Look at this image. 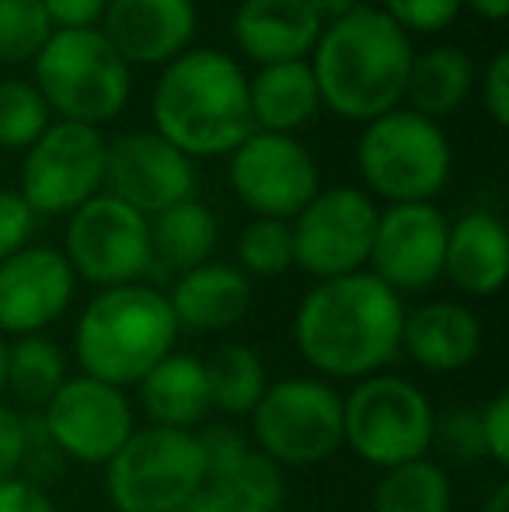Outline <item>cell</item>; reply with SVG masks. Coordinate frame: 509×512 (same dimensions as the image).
Here are the masks:
<instances>
[{"label":"cell","instance_id":"6da1fadb","mask_svg":"<svg viewBox=\"0 0 509 512\" xmlns=\"http://www.w3.org/2000/svg\"><path fill=\"white\" fill-rule=\"evenodd\" d=\"M405 304L374 272L325 279L304 293L293 314V342L314 377L367 380L401 352Z\"/></svg>","mask_w":509,"mask_h":512},{"label":"cell","instance_id":"7a4b0ae2","mask_svg":"<svg viewBox=\"0 0 509 512\" xmlns=\"http://www.w3.org/2000/svg\"><path fill=\"white\" fill-rule=\"evenodd\" d=\"M412 56V39L381 7L360 4L328 21L311 60L321 105L349 122L381 119L405 98Z\"/></svg>","mask_w":509,"mask_h":512},{"label":"cell","instance_id":"3957f363","mask_svg":"<svg viewBox=\"0 0 509 512\" xmlns=\"http://www.w3.org/2000/svg\"><path fill=\"white\" fill-rule=\"evenodd\" d=\"M154 133L185 157H220L255 133L248 77L220 49H185L154 88Z\"/></svg>","mask_w":509,"mask_h":512},{"label":"cell","instance_id":"277c9868","mask_svg":"<svg viewBox=\"0 0 509 512\" xmlns=\"http://www.w3.org/2000/svg\"><path fill=\"white\" fill-rule=\"evenodd\" d=\"M178 321L161 290L143 283L98 290L74 324V359L84 377L112 387H136L168 352Z\"/></svg>","mask_w":509,"mask_h":512},{"label":"cell","instance_id":"5b68a950","mask_svg":"<svg viewBox=\"0 0 509 512\" xmlns=\"http://www.w3.org/2000/svg\"><path fill=\"white\" fill-rule=\"evenodd\" d=\"M35 91L49 105V112L63 115V122L98 129L126 108L133 77L129 63L109 46L102 28H74V32H53L39 49Z\"/></svg>","mask_w":509,"mask_h":512},{"label":"cell","instance_id":"8992f818","mask_svg":"<svg viewBox=\"0 0 509 512\" xmlns=\"http://www.w3.org/2000/svg\"><path fill=\"white\" fill-rule=\"evenodd\" d=\"M436 408L419 384L398 373H374L356 380L342 398V446L363 464L391 471L433 450Z\"/></svg>","mask_w":509,"mask_h":512},{"label":"cell","instance_id":"52a82bcc","mask_svg":"<svg viewBox=\"0 0 509 512\" xmlns=\"http://www.w3.org/2000/svg\"><path fill=\"white\" fill-rule=\"evenodd\" d=\"M356 168L367 189L391 206L433 203L450 178V140L426 115L391 108L367 122L356 143Z\"/></svg>","mask_w":509,"mask_h":512},{"label":"cell","instance_id":"ba28073f","mask_svg":"<svg viewBox=\"0 0 509 512\" xmlns=\"http://www.w3.org/2000/svg\"><path fill=\"white\" fill-rule=\"evenodd\" d=\"M248 422L252 446L279 467H314L342 450V394L321 377L269 384Z\"/></svg>","mask_w":509,"mask_h":512},{"label":"cell","instance_id":"9c48e42d","mask_svg":"<svg viewBox=\"0 0 509 512\" xmlns=\"http://www.w3.org/2000/svg\"><path fill=\"white\" fill-rule=\"evenodd\" d=\"M203 485L196 432L143 425L105 464V495L116 512H175Z\"/></svg>","mask_w":509,"mask_h":512},{"label":"cell","instance_id":"30bf717a","mask_svg":"<svg viewBox=\"0 0 509 512\" xmlns=\"http://www.w3.org/2000/svg\"><path fill=\"white\" fill-rule=\"evenodd\" d=\"M63 258L77 279L98 290L140 283L154 265L147 216L119 203L109 192H98L95 199L70 213Z\"/></svg>","mask_w":509,"mask_h":512},{"label":"cell","instance_id":"8fae6325","mask_svg":"<svg viewBox=\"0 0 509 512\" xmlns=\"http://www.w3.org/2000/svg\"><path fill=\"white\" fill-rule=\"evenodd\" d=\"M105 154L109 140L95 126L53 122L25 150L18 196L35 216H70L102 192Z\"/></svg>","mask_w":509,"mask_h":512},{"label":"cell","instance_id":"7c38bea8","mask_svg":"<svg viewBox=\"0 0 509 512\" xmlns=\"http://www.w3.org/2000/svg\"><path fill=\"white\" fill-rule=\"evenodd\" d=\"M381 209L370 192L339 185L321 189L297 216L293 230V265L314 276L318 283L363 272L374 248V230Z\"/></svg>","mask_w":509,"mask_h":512},{"label":"cell","instance_id":"4fadbf2b","mask_svg":"<svg viewBox=\"0 0 509 512\" xmlns=\"http://www.w3.org/2000/svg\"><path fill=\"white\" fill-rule=\"evenodd\" d=\"M39 425L63 460L105 467L133 436L136 415L123 387L77 373L39 411Z\"/></svg>","mask_w":509,"mask_h":512},{"label":"cell","instance_id":"5bb4252c","mask_svg":"<svg viewBox=\"0 0 509 512\" xmlns=\"http://www.w3.org/2000/svg\"><path fill=\"white\" fill-rule=\"evenodd\" d=\"M231 189L255 216L290 223L321 192V178L300 140L255 129L231 150Z\"/></svg>","mask_w":509,"mask_h":512},{"label":"cell","instance_id":"9a60e30c","mask_svg":"<svg viewBox=\"0 0 509 512\" xmlns=\"http://www.w3.org/2000/svg\"><path fill=\"white\" fill-rule=\"evenodd\" d=\"M450 223L433 203H401L387 206L377 216L370 262L374 276L387 290L422 293L443 279Z\"/></svg>","mask_w":509,"mask_h":512},{"label":"cell","instance_id":"2e32d148","mask_svg":"<svg viewBox=\"0 0 509 512\" xmlns=\"http://www.w3.org/2000/svg\"><path fill=\"white\" fill-rule=\"evenodd\" d=\"M105 185L109 196L133 206L136 213H164L168 206L185 203L196 192V168L192 157L171 147L157 133H126L109 143L105 154Z\"/></svg>","mask_w":509,"mask_h":512},{"label":"cell","instance_id":"e0dca14e","mask_svg":"<svg viewBox=\"0 0 509 512\" xmlns=\"http://www.w3.org/2000/svg\"><path fill=\"white\" fill-rule=\"evenodd\" d=\"M77 276L60 248L28 244L0 262V335H42L67 314Z\"/></svg>","mask_w":509,"mask_h":512},{"label":"cell","instance_id":"ac0fdd59","mask_svg":"<svg viewBox=\"0 0 509 512\" xmlns=\"http://www.w3.org/2000/svg\"><path fill=\"white\" fill-rule=\"evenodd\" d=\"M98 28L126 63L168 67L196 35V0H109Z\"/></svg>","mask_w":509,"mask_h":512},{"label":"cell","instance_id":"d6986e66","mask_svg":"<svg viewBox=\"0 0 509 512\" xmlns=\"http://www.w3.org/2000/svg\"><path fill=\"white\" fill-rule=\"evenodd\" d=\"M325 21L304 0H241L234 11V42L258 67L307 60Z\"/></svg>","mask_w":509,"mask_h":512},{"label":"cell","instance_id":"ffe728a7","mask_svg":"<svg viewBox=\"0 0 509 512\" xmlns=\"http://www.w3.org/2000/svg\"><path fill=\"white\" fill-rule=\"evenodd\" d=\"M401 352L426 373H457L482 352V321L457 300H433L405 310Z\"/></svg>","mask_w":509,"mask_h":512},{"label":"cell","instance_id":"44dd1931","mask_svg":"<svg viewBox=\"0 0 509 512\" xmlns=\"http://www.w3.org/2000/svg\"><path fill=\"white\" fill-rule=\"evenodd\" d=\"M164 297H168L178 328L217 335V331H231L234 324L245 321V314L252 310L255 290L252 279L238 265L206 262L182 272L171 293H164Z\"/></svg>","mask_w":509,"mask_h":512},{"label":"cell","instance_id":"7402d4cb","mask_svg":"<svg viewBox=\"0 0 509 512\" xmlns=\"http://www.w3.org/2000/svg\"><path fill=\"white\" fill-rule=\"evenodd\" d=\"M509 237L499 216L475 209L464 213L447 234L443 276L468 297H496L506 286Z\"/></svg>","mask_w":509,"mask_h":512},{"label":"cell","instance_id":"603a6c76","mask_svg":"<svg viewBox=\"0 0 509 512\" xmlns=\"http://www.w3.org/2000/svg\"><path fill=\"white\" fill-rule=\"evenodd\" d=\"M136 398L150 425L178 432H196L213 411L203 359L192 352H168L136 384Z\"/></svg>","mask_w":509,"mask_h":512},{"label":"cell","instance_id":"cb8c5ba5","mask_svg":"<svg viewBox=\"0 0 509 512\" xmlns=\"http://www.w3.org/2000/svg\"><path fill=\"white\" fill-rule=\"evenodd\" d=\"M248 105H252L255 129H262V133L290 136L293 129L307 126L321 108L311 63L293 60L262 67L258 77L248 81Z\"/></svg>","mask_w":509,"mask_h":512},{"label":"cell","instance_id":"d4e9b609","mask_svg":"<svg viewBox=\"0 0 509 512\" xmlns=\"http://www.w3.org/2000/svg\"><path fill=\"white\" fill-rule=\"evenodd\" d=\"M150 251L154 262L175 269L178 276L196 265H206L220 241V223L213 209L196 196L185 203L168 206L164 213L150 216Z\"/></svg>","mask_w":509,"mask_h":512},{"label":"cell","instance_id":"484cf974","mask_svg":"<svg viewBox=\"0 0 509 512\" xmlns=\"http://www.w3.org/2000/svg\"><path fill=\"white\" fill-rule=\"evenodd\" d=\"M471 84H475V67H471L468 53H461L457 46H436L412 56L405 98L412 102V112L436 122L443 115H454L468 102Z\"/></svg>","mask_w":509,"mask_h":512},{"label":"cell","instance_id":"4316f807","mask_svg":"<svg viewBox=\"0 0 509 512\" xmlns=\"http://www.w3.org/2000/svg\"><path fill=\"white\" fill-rule=\"evenodd\" d=\"M206 387H210V405L220 415L248 418L252 408L262 401L265 387H269V373H265L262 356L252 345L227 342L213 349L203 359Z\"/></svg>","mask_w":509,"mask_h":512},{"label":"cell","instance_id":"83f0119b","mask_svg":"<svg viewBox=\"0 0 509 512\" xmlns=\"http://www.w3.org/2000/svg\"><path fill=\"white\" fill-rule=\"evenodd\" d=\"M67 356L46 335H25L7 342V391L39 415L67 380Z\"/></svg>","mask_w":509,"mask_h":512},{"label":"cell","instance_id":"f1b7e54d","mask_svg":"<svg viewBox=\"0 0 509 512\" xmlns=\"http://www.w3.org/2000/svg\"><path fill=\"white\" fill-rule=\"evenodd\" d=\"M454 485L443 464L433 457H419L381 471L374 488V512H450Z\"/></svg>","mask_w":509,"mask_h":512},{"label":"cell","instance_id":"f546056e","mask_svg":"<svg viewBox=\"0 0 509 512\" xmlns=\"http://www.w3.org/2000/svg\"><path fill=\"white\" fill-rule=\"evenodd\" d=\"M206 485L220 495V502L227 512H279L286 502V478L283 467L272 464L265 453H258L255 446L238 460L234 467H227L224 474L210 478Z\"/></svg>","mask_w":509,"mask_h":512},{"label":"cell","instance_id":"4dcf8cb0","mask_svg":"<svg viewBox=\"0 0 509 512\" xmlns=\"http://www.w3.org/2000/svg\"><path fill=\"white\" fill-rule=\"evenodd\" d=\"M238 269L248 279H276L293 269V230L286 220L255 216L238 237Z\"/></svg>","mask_w":509,"mask_h":512},{"label":"cell","instance_id":"1f68e13d","mask_svg":"<svg viewBox=\"0 0 509 512\" xmlns=\"http://www.w3.org/2000/svg\"><path fill=\"white\" fill-rule=\"evenodd\" d=\"M49 126V105L28 81H0V147L28 150Z\"/></svg>","mask_w":509,"mask_h":512},{"label":"cell","instance_id":"d6a6232c","mask_svg":"<svg viewBox=\"0 0 509 512\" xmlns=\"http://www.w3.org/2000/svg\"><path fill=\"white\" fill-rule=\"evenodd\" d=\"M53 25L39 0H0V63L35 60Z\"/></svg>","mask_w":509,"mask_h":512},{"label":"cell","instance_id":"836d02e7","mask_svg":"<svg viewBox=\"0 0 509 512\" xmlns=\"http://www.w3.org/2000/svg\"><path fill=\"white\" fill-rule=\"evenodd\" d=\"M433 450H443L457 464H471V460L485 457L482 450V429H478V411L475 408H450L436 415L433 429Z\"/></svg>","mask_w":509,"mask_h":512},{"label":"cell","instance_id":"e575fe53","mask_svg":"<svg viewBox=\"0 0 509 512\" xmlns=\"http://www.w3.org/2000/svg\"><path fill=\"white\" fill-rule=\"evenodd\" d=\"M461 0H384L381 11L401 32H419V35H433L443 32L457 21L461 14Z\"/></svg>","mask_w":509,"mask_h":512},{"label":"cell","instance_id":"d590c367","mask_svg":"<svg viewBox=\"0 0 509 512\" xmlns=\"http://www.w3.org/2000/svg\"><path fill=\"white\" fill-rule=\"evenodd\" d=\"M196 446H199V457H203L206 481H210V478H217V474H224L227 467L238 464V460L252 450V439L227 422H210L196 429Z\"/></svg>","mask_w":509,"mask_h":512},{"label":"cell","instance_id":"8d00e7d4","mask_svg":"<svg viewBox=\"0 0 509 512\" xmlns=\"http://www.w3.org/2000/svg\"><path fill=\"white\" fill-rule=\"evenodd\" d=\"M28 432H32V415L0 401V481L21 478L28 453Z\"/></svg>","mask_w":509,"mask_h":512},{"label":"cell","instance_id":"74e56055","mask_svg":"<svg viewBox=\"0 0 509 512\" xmlns=\"http://www.w3.org/2000/svg\"><path fill=\"white\" fill-rule=\"evenodd\" d=\"M35 230V213L28 209L18 192L0 189V262L28 248V237Z\"/></svg>","mask_w":509,"mask_h":512},{"label":"cell","instance_id":"f35d334b","mask_svg":"<svg viewBox=\"0 0 509 512\" xmlns=\"http://www.w3.org/2000/svg\"><path fill=\"white\" fill-rule=\"evenodd\" d=\"M478 429H482V450L499 467L509 464V394L499 391L489 405L478 408Z\"/></svg>","mask_w":509,"mask_h":512},{"label":"cell","instance_id":"ab89813d","mask_svg":"<svg viewBox=\"0 0 509 512\" xmlns=\"http://www.w3.org/2000/svg\"><path fill=\"white\" fill-rule=\"evenodd\" d=\"M53 32H74V28H98L109 0H39Z\"/></svg>","mask_w":509,"mask_h":512},{"label":"cell","instance_id":"60d3db41","mask_svg":"<svg viewBox=\"0 0 509 512\" xmlns=\"http://www.w3.org/2000/svg\"><path fill=\"white\" fill-rule=\"evenodd\" d=\"M482 105L499 129L509 126V53L499 49L482 77Z\"/></svg>","mask_w":509,"mask_h":512},{"label":"cell","instance_id":"b9f144b4","mask_svg":"<svg viewBox=\"0 0 509 512\" xmlns=\"http://www.w3.org/2000/svg\"><path fill=\"white\" fill-rule=\"evenodd\" d=\"M0 512H56V502L35 481L7 478L0 481Z\"/></svg>","mask_w":509,"mask_h":512},{"label":"cell","instance_id":"7bdbcfd3","mask_svg":"<svg viewBox=\"0 0 509 512\" xmlns=\"http://www.w3.org/2000/svg\"><path fill=\"white\" fill-rule=\"evenodd\" d=\"M175 512H227V506L220 502V495L210 485H203L199 492H192Z\"/></svg>","mask_w":509,"mask_h":512},{"label":"cell","instance_id":"ee69618b","mask_svg":"<svg viewBox=\"0 0 509 512\" xmlns=\"http://www.w3.org/2000/svg\"><path fill=\"white\" fill-rule=\"evenodd\" d=\"M304 4L311 7L321 21H325V18L335 21V18H342V14L356 11V7H360V0H304Z\"/></svg>","mask_w":509,"mask_h":512},{"label":"cell","instance_id":"f6af8a7d","mask_svg":"<svg viewBox=\"0 0 509 512\" xmlns=\"http://www.w3.org/2000/svg\"><path fill=\"white\" fill-rule=\"evenodd\" d=\"M461 4H468L471 11L482 14L485 21H503L509 11V0H461Z\"/></svg>","mask_w":509,"mask_h":512},{"label":"cell","instance_id":"bcb514c9","mask_svg":"<svg viewBox=\"0 0 509 512\" xmlns=\"http://www.w3.org/2000/svg\"><path fill=\"white\" fill-rule=\"evenodd\" d=\"M482 512H509V481H499V485L492 488V495L485 499Z\"/></svg>","mask_w":509,"mask_h":512},{"label":"cell","instance_id":"7dc6e473","mask_svg":"<svg viewBox=\"0 0 509 512\" xmlns=\"http://www.w3.org/2000/svg\"><path fill=\"white\" fill-rule=\"evenodd\" d=\"M7 394V338L0 335V401Z\"/></svg>","mask_w":509,"mask_h":512}]
</instances>
